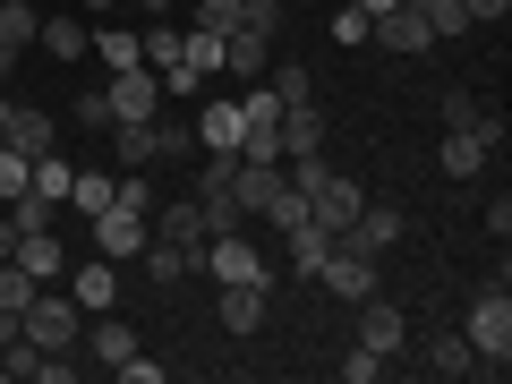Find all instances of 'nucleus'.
I'll return each mask as SVG.
<instances>
[{
    "label": "nucleus",
    "instance_id": "obj_42",
    "mask_svg": "<svg viewBox=\"0 0 512 384\" xmlns=\"http://www.w3.org/2000/svg\"><path fill=\"white\" fill-rule=\"evenodd\" d=\"M137 9H146V18H171V9H180V0H137Z\"/></svg>",
    "mask_w": 512,
    "mask_h": 384
},
{
    "label": "nucleus",
    "instance_id": "obj_5",
    "mask_svg": "<svg viewBox=\"0 0 512 384\" xmlns=\"http://www.w3.org/2000/svg\"><path fill=\"white\" fill-rule=\"evenodd\" d=\"M359 342L376 350V359H402V350H410V316H402V299L367 291V299H359Z\"/></svg>",
    "mask_w": 512,
    "mask_h": 384
},
{
    "label": "nucleus",
    "instance_id": "obj_36",
    "mask_svg": "<svg viewBox=\"0 0 512 384\" xmlns=\"http://www.w3.org/2000/svg\"><path fill=\"white\" fill-rule=\"evenodd\" d=\"M478 120V94L470 86H444V128H470Z\"/></svg>",
    "mask_w": 512,
    "mask_h": 384
},
{
    "label": "nucleus",
    "instance_id": "obj_29",
    "mask_svg": "<svg viewBox=\"0 0 512 384\" xmlns=\"http://www.w3.org/2000/svg\"><path fill=\"white\" fill-rule=\"evenodd\" d=\"M35 291H43V282L26 274V265H9V256H0V308L18 316V308H26V299H35Z\"/></svg>",
    "mask_w": 512,
    "mask_h": 384
},
{
    "label": "nucleus",
    "instance_id": "obj_4",
    "mask_svg": "<svg viewBox=\"0 0 512 384\" xmlns=\"http://www.w3.org/2000/svg\"><path fill=\"white\" fill-rule=\"evenodd\" d=\"M197 265H205L214 282H274V274H265V256H256V239H248V231H214V239L197 248Z\"/></svg>",
    "mask_w": 512,
    "mask_h": 384
},
{
    "label": "nucleus",
    "instance_id": "obj_33",
    "mask_svg": "<svg viewBox=\"0 0 512 384\" xmlns=\"http://www.w3.org/2000/svg\"><path fill=\"white\" fill-rule=\"evenodd\" d=\"M333 43H342V52H359V43H367V9H333Z\"/></svg>",
    "mask_w": 512,
    "mask_h": 384
},
{
    "label": "nucleus",
    "instance_id": "obj_39",
    "mask_svg": "<svg viewBox=\"0 0 512 384\" xmlns=\"http://www.w3.org/2000/svg\"><path fill=\"white\" fill-rule=\"evenodd\" d=\"M18 239H26V231H18V214L0 205V256H18Z\"/></svg>",
    "mask_w": 512,
    "mask_h": 384
},
{
    "label": "nucleus",
    "instance_id": "obj_23",
    "mask_svg": "<svg viewBox=\"0 0 512 384\" xmlns=\"http://www.w3.org/2000/svg\"><path fill=\"white\" fill-rule=\"evenodd\" d=\"M137 256L154 265V282H163V291H171V282H188V274H197V248H180V239H146Z\"/></svg>",
    "mask_w": 512,
    "mask_h": 384
},
{
    "label": "nucleus",
    "instance_id": "obj_40",
    "mask_svg": "<svg viewBox=\"0 0 512 384\" xmlns=\"http://www.w3.org/2000/svg\"><path fill=\"white\" fill-rule=\"evenodd\" d=\"M350 9H367V18H384V9H402V0H350Z\"/></svg>",
    "mask_w": 512,
    "mask_h": 384
},
{
    "label": "nucleus",
    "instance_id": "obj_27",
    "mask_svg": "<svg viewBox=\"0 0 512 384\" xmlns=\"http://www.w3.org/2000/svg\"><path fill=\"white\" fill-rule=\"evenodd\" d=\"M35 9H26V0H0V52H26V43H35Z\"/></svg>",
    "mask_w": 512,
    "mask_h": 384
},
{
    "label": "nucleus",
    "instance_id": "obj_37",
    "mask_svg": "<svg viewBox=\"0 0 512 384\" xmlns=\"http://www.w3.org/2000/svg\"><path fill=\"white\" fill-rule=\"evenodd\" d=\"M111 376H128V384H163V359H137V350H128V359L111 367Z\"/></svg>",
    "mask_w": 512,
    "mask_h": 384
},
{
    "label": "nucleus",
    "instance_id": "obj_44",
    "mask_svg": "<svg viewBox=\"0 0 512 384\" xmlns=\"http://www.w3.org/2000/svg\"><path fill=\"white\" fill-rule=\"evenodd\" d=\"M9 77H18V52H0V86H9Z\"/></svg>",
    "mask_w": 512,
    "mask_h": 384
},
{
    "label": "nucleus",
    "instance_id": "obj_30",
    "mask_svg": "<svg viewBox=\"0 0 512 384\" xmlns=\"http://www.w3.org/2000/svg\"><path fill=\"white\" fill-rule=\"evenodd\" d=\"M274 94H282V111H291V103H316V77L299 69V60H282V69H274Z\"/></svg>",
    "mask_w": 512,
    "mask_h": 384
},
{
    "label": "nucleus",
    "instance_id": "obj_1",
    "mask_svg": "<svg viewBox=\"0 0 512 384\" xmlns=\"http://www.w3.org/2000/svg\"><path fill=\"white\" fill-rule=\"evenodd\" d=\"M461 342L478 350V376H495V384L512 376V291H504V274H495L487 291L470 299V325H461Z\"/></svg>",
    "mask_w": 512,
    "mask_h": 384
},
{
    "label": "nucleus",
    "instance_id": "obj_28",
    "mask_svg": "<svg viewBox=\"0 0 512 384\" xmlns=\"http://www.w3.org/2000/svg\"><path fill=\"white\" fill-rule=\"evenodd\" d=\"M94 52H103V69H137V26H103V35H94Z\"/></svg>",
    "mask_w": 512,
    "mask_h": 384
},
{
    "label": "nucleus",
    "instance_id": "obj_43",
    "mask_svg": "<svg viewBox=\"0 0 512 384\" xmlns=\"http://www.w3.org/2000/svg\"><path fill=\"white\" fill-rule=\"evenodd\" d=\"M9 111H18V103H9V86H0V146H9Z\"/></svg>",
    "mask_w": 512,
    "mask_h": 384
},
{
    "label": "nucleus",
    "instance_id": "obj_41",
    "mask_svg": "<svg viewBox=\"0 0 512 384\" xmlns=\"http://www.w3.org/2000/svg\"><path fill=\"white\" fill-rule=\"evenodd\" d=\"M9 342H18V316H9V308H0V350H9Z\"/></svg>",
    "mask_w": 512,
    "mask_h": 384
},
{
    "label": "nucleus",
    "instance_id": "obj_35",
    "mask_svg": "<svg viewBox=\"0 0 512 384\" xmlns=\"http://www.w3.org/2000/svg\"><path fill=\"white\" fill-rule=\"evenodd\" d=\"M188 146H197V128H180V120L154 128V163H171V154H188Z\"/></svg>",
    "mask_w": 512,
    "mask_h": 384
},
{
    "label": "nucleus",
    "instance_id": "obj_13",
    "mask_svg": "<svg viewBox=\"0 0 512 384\" xmlns=\"http://www.w3.org/2000/svg\"><path fill=\"white\" fill-rule=\"evenodd\" d=\"M282 239H291V274H308V282L325 274V256L342 248V239H333V231H325V222H316V214H308V222H291V231H282Z\"/></svg>",
    "mask_w": 512,
    "mask_h": 384
},
{
    "label": "nucleus",
    "instance_id": "obj_25",
    "mask_svg": "<svg viewBox=\"0 0 512 384\" xmlns=\"http://www.w3.org/2000/svg\"><path fill=\"white\" fill-rule=\"evenodd\" d=\"M35 43H43L52 60H86V43H94V35H86V18H43V26H35Z\"/></svg>",
    "mask_w": 512,
    "mask_h": 384
},
{
    "label": "nucleus",
    "instance_id": "obj_12",
    "mask_svg": "<svg viewBox=\"0 0 512 384\" xmlns=\"http://www.w3.org/2000/svg\"><path fill=\"white\" fill-rule=\"evenodd\" d=\"M9 265H26L35 282H60V274H69V248H60V231L43 222V231H26V239H18V256H9Z\"/></svg>",
    "mask_w": 512,
    "mask_h": 384
},
{
    "label": "nucleus",
    "instance_id": "obj_20",
    "mask_svg": "<svg viewBox=\"0 0 512 384\" xmlns=\"http://www.w3.org/2000/svg\"><path fill=\"white\" fill-rule=\"evenodd\" d=\"M282 154H325V111H316V103L282 111Z\"/></svg>",
    "mask_w": 512,
    "mask_h": 384
},
{
    "label": "nucleus",
    "instance_id": "obj_2",
    "mask_svg": "<svg viewBox=\"0 0 512 384\" xmlns=\"http://www.w3.org/2000/svg\"><path fill=\"white\" fill-rule=\"evenodd\" d=\"M18 333H26L35 350H77V333H86V308H77L69 291H35V299L18 308Z\"/></svg>",
    "mask_w": 512,
    "mask_h": 384
},
{
    "label": "nucleus",
    "instance_id": "obj_10",
    "mask_svg": "<svg viewBox=\"0 0 512 384\" xmlns=\"http://www.w3.org/2000/svg\"><path fill=\"white\" fill-rule=\"evenodd\" d=\"M239 128H248L239 120V94H214V103L197 111V146L205 154H239Z\"/></svg>",
    "mask_w": 512,
    "mask_h": 384
},
{
    "label": "nucleus",
    "instance_id": "obj_26",
    "mask_svg": "<svg viewBox=\"0 0 512 384\" xmlns=\"http://www.w3.org/2000/svg\"><path fill=\"white\" fill-rule=\"evenodd\" d=\"M9 146H18V154H52V111L18 103V111H9Z\"/></svg>",
    "mask_w": 512,
    "mask_h": 384
},
{
    "label": "nucleus",
    "instance_id": "obj_11",
    "mask_svg": "<svg viewBox=\"0 0 512 384\" xmlns=\"http://www.w3.org/2000/svg\"><path fill=\"white\" fill-rule=\"evenodd\" d=\"M214 291H222V333L248 342V333L265 325V282H214Z\"/></svg>",
    "mask_w": 512,
    "mask_h": 384
},
{
    "label": "nucleus",
    "instance_id": "obj_24",
    "mask_svg": "<svg viewBox=\"0 0 512 384\" xmlns=\"http://www.w3.org/2000/svg\"><path fill=\"white\" fill-rule=\"evenodd\" d=\"M69 180H77V163H69V154H35V171H26V197L60 205V197H69Z\"/></svg>",
    "mask_w": 512,
    "mask_h": 384
},
{
    "label": "nucleus",
    "instance_id": "obj_32",
    "mask_svg": "<svg viewBox=\"0 0 512 384\" xmlns=\"http://www.w3.org/2000/svg\"><path fill=\"white\" fill-rule=\"evenodd\" d=\"M384 367H393V359H376L367 342H350V359H342V384H376Z\"/></svg>",
    "mask_w": 512,
    "mask_h": 384
},
{
    "label": "nucleus",
    "instance_id": "obj_21",
    "mask_svg": "<svg viewBox=\"0 0 512 384\" xmlns=\"http://www.w3.org/2000/svg\"><path fill=\"white\" fill-rule=\"evenodd\" d=\"M111 188H120V180H111V171H77V180H69V197H60V205H69V214L77 222H94V214H103V205H111Z\"/></svg>",
    "mask_w": 512,
    "mask_h": 384
},
{
    "label": "nucleus",
    "instance_id": "obj_7",
    "mask_svg": "<svg viewBox=\"0 0 512 384\" xmlns=\"http://www.w3.org/2000/svg\"><path fill=\"white\" fill-rule=\"evenodd\" d=\"M111 120H154V103H163V77L137 60V69H111Z\"/></svg>",
    "mask_w": 512,
    "mask_h": 384
},
{
    "label": "nucleus",
    "instance_id": "obj_14",
    "mask_svg": "<svg viewBox=\"0 0 512 384\" xmlns=\"http://www.w3.org/2000/svg\"><path fill=\"white\" fill-rule=\"evenodd\" d=\"M69 299L86 316H103L111 299H120V274H111V256H94V265H69Z\"/></svg>",
    "mask_w": 512,
    "mask_h": 384
},
{
    "label": "nucleus",
    "instance_id": "obj_22",
    "mask_svg": "<svg viewBox=\"0 0 512 384\" xmlns=\"http://www.w3.org/2000/svg\"><path fill=\"white\" fill-rule=\"evenodd\" d=\"M103 137H111V154H120L128 171H146V163H154V120H111Z\"/></svg>",
    "mask_w": 512,
    "mask_h": 384
},
{
    "label": "nucleus",
    "instance_id": "obj_31",
    "mask_svg": "<svg viewBox=\"0 0 512 384\" xmlns=\"http://www.w3.org/2000/svg\"><path fill=\"white\" fill-rule=\"evenodd\" d=\"M77 128H86V137H103V128H111V94H103V86L77 94Z\"/></svg>",
    "mask_w": 512,
    "mask_h": 384
},
{
    "label": "nucleus",
    "instance_id": "obj_3",
    "mask_svg": "<svg viewBox=\"0 0 512 384\" xmlns=\"http://www.w3.org/2000/svg\"><path fill=\"white\" fill-rule=\"evenodd\" d=\"M154 239V222H146V205H128L120 188H111V205L103 214H94V256H111V265H120V256H137Z\"/></svg>",
    "mask_w": 512,
    "mask_h": 384
},
{
    "label": "nucleus",
    "instance_id": "obj_6",
    "mask_svg": "<svg viewBox=\"0 0 512 384\" xmlns=\"http://www.w3.org/2000/svg\"><path fill=\"white\" fill-rule=\"evenodd\" d=\"M316 282H325L333 299H350V308H359L367 291H384V282H376V256H367V248H350V239L325 256V274H316Z\"/></svg>",
    "mask_w": 512,
    "mask_h": 384
},
{
    "label": "nucleus",
    "instance_id": "obj_18",
    "mask_svg": "<svg viewBox=\"0 0 512 384\" xmlns=\"http://www.w3.org/2000/svg\"><path fill=\"white\" fill-rule=\"evenodd\" d=\"M154 239H180V248H205V239H214V222H205V205H197V197H180V205H163V214H154Z\"/></svg>",
    "mask_w": 512,
    "mask_h": 384
},
{
    "label": "nucleus",
    "instance_id": "obj_15",
    "mask_svg": "<svg viewBox=\"0 0 512 384\" xmlns=\"http://www.w3.org/2000/svg\"><path fill=\"white\" fill-rule=\"evenodd\" d=\"M265 69H274V43L248 35V26H231V35H222V77H265Z\"/></svg>",
    "mask_w": 512,
    "mask_h": 384
},
{
    "label": "nucleus",
    "instance_id": "obj_16",
    "mask_svg": "<svg viewBox=\"0 0 512 384\" xmlns=\"http://www.w3.org/2000/svg\"><path fill=\"white\" fill-rule=\"evenodd\" d=\"M402 231H410V222L393 214V205H359V222H350L342 239H350V248H367V256H384V248H393Z\"/></svg>",
    "mask_w": 512,
    "mask_h": 384
},
{
    "label": "nucleus",
    "instance_id": "obj_38",
    "mask_svg": "<svg viewBox=\"0 0 512 384\" xmlns=\"http://www.w3.org/2000/svg\"><path fill=\"white\" fill-rule=\"evenodd\" d=\"M461 18H470V26H495V18H512V0H461Z\"/></svg>",
    "mask_w": 512,
    "mask_h": 384
},
{
    "label": "nucleus",
    "instance_id": "obj_46",
    "mask_svg": "<svg viewBox=\"0 0 512 384\" xmlns=\"http://www.w3.org/2000/svg\"><path fill=\"white\" fill-rule=\"evenodd\" d=\"M180 9H188V0H180Z\"/></svg>",
    "mask_w": 512,
    "mask_h": 384
},
{
    "label": "nucleus",
    "instance_id": "obj_17",
    "mask_svg": "<svg viewBox=\"0 0 512 384\" xmlns=\"http://www.w3.org/2000/svg\"><path fill=\"white\" fill-rule=\"evenodd\" d=\"M77 342H86V359H94V367H120V359H128V350H137V333H128V325H120V316H111V308H103V316H94V325H86V333H77Z\"/></svg>",
    "mask_w": 512,
    "mask_h": 384
},
{
    "label": "nucleus",
    "instance_id": "obj_34",
    "mask_svg": "<svg viewBox=\"0 0 512 384\" xmlns=\"http://www.w3.org/2000/svg\"><path fill=\"white\" fill-rule=\"evenodd\" d=\"M325 180H333L325 154H291V188H299V197H308V188H325Z\"/></svg>",
    "mask_w": 512,
    "mask_h": 384
},
{
    "label": "nucleus",
    "instance_id": "obj_9",
    "mask_svg": "<svg viewBox=\"0 0 512 384\" xmlns=\"http://www.w3.org/2000/svg\"><path fill=\"white\" fill-rule=\"evenodd\" d=\"M359 205H367V197H359V180H342V171H333V180H325V188H308V214H316V222H325V231H333V239H342V231H350V222H359Z\"/></svg>",
    "mask_w": 512,
    "mask_h": 384
},
{
    "label": "nucleus",
    "instance_id": "obj_19",
    "mask_svg": "<svg viewBox=\"0 0 512 384\" xmlns=\"http://www.w3.org/2000/svg\"><path fill=\"white\" fill-rule=\"evenodd\" d=\"M419 367H427V376H436V384H461V376H478V350L461 342V333H436Z\"/></svg>",
    "mask_w": 512,
    "mask_h": 384
},
{
    "label": "nucleus",
    "instance_id": "obj_8",
    "mask_svg": "<svg viewBox=\"0 0 512 384\" xmlns=\"http://www.w3.org/2000/svg\"><path fill=\"white\" fill-rule=\"evenodd\" d=\"M282 188H291V180H282V163H248V154H239V180H231V205H239V222H265V205H274L282 197Z\"/></svg>",
    "mask_w": 512,
    "mask_h": 384
},
{
    "label": "nucleus",
    "instance_id": "obj_45",
    "mask_svg": "<svg viewBox=\"0 0 512 384\" xmlns=\"http://www.w3.org/2000/svg\"><path fill=\"white\" fill-rule=\"evenodd\" d=\"M86 9H94V18H103V9H120V0H86Z\"/></svg>",
    "mask_w": 512,
    "mask_h": 384
}]
</instances>
